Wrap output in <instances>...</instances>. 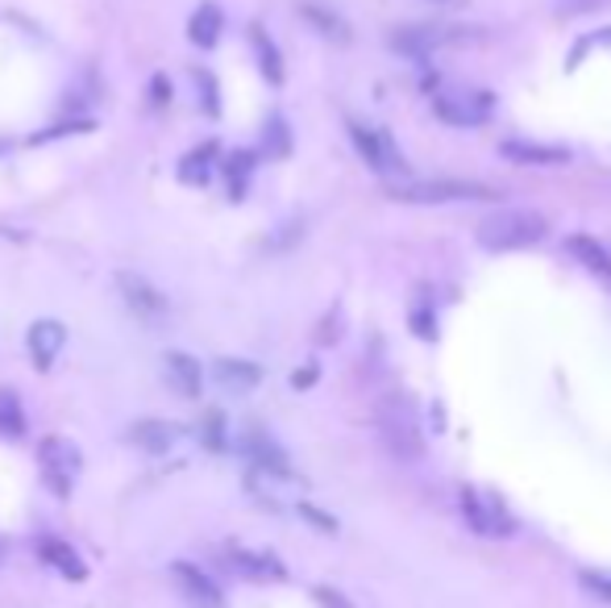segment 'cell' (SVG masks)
<instances>
[{
	"instance_id": "cell-1",
	"label": "cell",
	"mask_w": 611,
	"mask_h": 608,
	"mask_svg": "<svg viewBox=\"0 0 611 608\" xmlns=\"http://www.w3.org/2000/svg\"><path fill=\"white\" fill-rule=\"evenodd\" d=\"M379 437L400 463H412L425 454V437H421V418L412 409V400L387 396L379 404Z\"/></svg>"
},
{
	"instance_id": "cell-2",
	"label": "cell",
	"mask_w": 611,
	"mask_h": 608,
	"mask_svg": "<svg viewBox=\"0 0 611 608\" xmlns=\"http://www.w3.org/2000/svg\"><path fill=\"white\" fill-rule=\"evenodd\" d=\"M549 234V221L532 209H504L491 213L483 226H478V243L487 250H520V246L541 243Z\"/></svg>"
},
{
	"instance_id": "cell-3",
	"label": "cell",
	"mask_w": 611,
	"mask_h": 608,
	"mask_svg": "<svg viewBox=\"0 0 611 608\" xmlns=\"http://www.w3.org/2000/svg\"><path fill=\"white\" fill-rule=\"evenodd\" d=\"M38 467H42V480L51 487L59 501H68L75 480H80V471H84V451L71 442V437H42L38 442Z\"/></svg>"
},
{
	"instance_id": "cell-4",
	"label": "cell",
	"mask_w": 611,
	"mask_h": 608,
	"mask_svg": "<svg viewBox=\"0 0 611 608\" xmlns=\"http://www.w3.org/2000/svg\"><path fill=\"white\" fill-rule=\"evenodd\" d=\"M395 200H412V205H445V200H495L499 192L475 179H416V184H400L391 188Z\"/></svg>"
},
{
	"instance_id": "cell-5",
	"label": "cell",
	"mask_w": 611,
	"mask_h": 608,
	"mask_svg": "<svg viewBox=\"0 0 611 608\" xmlns=\"http://www.w3.org/2000/svg\"><path fill=\"white\" fill-rule=\"evenodd\" d=\"M462 513H466L470 529L483 534V538H511L516 534V522H511L508 508L495 501V496L475 492V487H462Z\"/></svg>"
},
{
	"instance_id": "cell-6",
	"label": "cell",
	"mask_w": 611,
	"mask_h": 608,
	"mask_svg": "<svg viewBox=\"0 0 611 608\" xmlns=\"http://www.w3.org/2000/svg\"><path fill=\"white\" fill-rule=\"evenodd\" d=\"M350 138H354V146L362 151V158L371 163L374 172H407L404 155L395 151L387 130H366V125L350 122Z\"/></svg>"
},
{
	"instance_id": "cell-7",
	"label": "cell",
	"mask_w": 611,
	"mask_h": 608,
	"mask_svg": "<svg viewBox=\"0 0 611 608\" xmlns=\"http://www.w3.org/2000/svg\"><path fill=\"white\" fill-rule=\"evenodd\" d=\"M117 288H121V300L134 309L142 321H163L167 317V296L154 288L146 276H134V271H121L117 276Z\"/></svg>"
},
{
	"instance_id": "cell-8",
	"label": "cell",
	"mask_w": 611,
	"mask_h": 608,
	"mask_svg": "<svg viewBox=\"0 0 611 608\" xmlns=\"http://www.w3.org/2000/svg\"><path fill=\"white\" fill-rule=\"evenodd\" d=\"M491 92H449V96H437V117L449 125H478L491 117Z\"/></svg>"
},
{
	"instance_id": "cell-9",
	"label": "cell",
	"mask_w": 611,
	"mask_h": 608,
	"mask_svg": "<svg viewBox=\"0 0 611 608\" xmlns=\"http://www.w3.org/2000/svg\"><path fill=\"white\" fill-rule=\"evenodd\" d=\"M25 347H30V359H34L38 371H51L54 359H59L63 347H68V326L54 321V317H42V321H34L30 333H25Z\"/></svg>"
},
{
	"instance_id": "cell-10",
	"label": "cell",
	"mask_w": 611,
	"mask_h": 608,
	"mask_svg": "<svg viewBox=\"0 0 611 608\" xmlns=\"http://www.w3.org/2000/svg\"><path fill=\"white\" fill-rule=\"evenodd\" d=\"M170 579L179 584V591H184V600L191 608H225L221 588H217L200 567H191V563H170Z\"/></svg>"
},
{
	"instance_id": "cell-11",
	"label": "cell",
	"mask_w": 611,
	"mask_h": 608,
	"mask_svg": "<svg viewBox=\"0 0 611 608\" xmlns=\"http://www.w3.org/2000/svg\"><path fill=\"white\" fill-rule=\"evenodd\" d=\"M241 451H246V458L255 463V471H262V475H275V480H291L288 454L279 451V446H275V442L262 434V430H250V434L241 437Z\"/></svg>"
},
{
	"instance_id": "cell-12",
	"label": "cell",
	"mask_w": 611,
	"mask_h": 608,
	"mask_svg": "<svg viewBox=\"0 0 611 608\" xmlns=\"http://www.w3.org/2000/svg\"><path fill=\"white\" fill-rule=\"evenodd\" d=\"M454 38L458 34H449V30H442V25H400V30L391 34V47L412 54V59H421V54L437 51V47H445V42H454Z\"/></svg>"
},
{
	"instance_id": "cell-13",
	"label": "cell",
	"mask_w": 611,
	"mask_h": 608,
	"mask_svg": "<svg viewBox=\"0 0 611 608\" xmlns=\"http://www.w3.org/2000/svg\"><path fill=\"white\" fill-rule=\"evenodd\" d=\"M163 371H167V383L179 392L184 400H196L204 388V367L187 354V350H170L167 359H163Z\"/></svg>"
},
{
	"instance_id": "cell-14",
	"label": "cell",
	"mask_w": 611,
	"mask_h": 608,
	"mask_svg": "<svg viewBox=\"0 0 611 608\" xmlns=\"http://www.w3.org/2000/svg\"><path fill=\"white\" fill-rule=\"evenodd\" d=\"M229 563H234L246 579H255V584H283V579H288V567H283L275 555H262V550H241V546H234V550H229Z\"/></svg>"
},
{
	"instance_id": "cell-15",
	"label": "cell",
	"mask_w": 611,
	"mask_h": 608,
	"mask_svg": "<svg viewBox=\"0 0 611 608\" xmlns=\"http://www.w3.org/2000/svg\"><path fill=\"white\" fill-rule=\"evenodd\" d=\"M499 155L511 158V163H525V167H561V163H570L566 146H545V142H504Z\"/></svg>"
},
{
	"instance_id": "cell-16",
	"label": "cell",
	"mask_w": 611,
	"mask_h": 608,
	"mask_svg": "<svg viewBox=\"0 0 611 608\" xmlns=\"http://www.w3.org/2000/svg\"><path fill=\"white\" fill-rule=\"evenodd\" d=\"M130 442H134L137 451H146V454H167L170 446L179 442V425L158 421V418L134 421V425H130Z\"/></svg>"
},
{
	"instance_id": "cell-17",
	"label": "cell",
	"mask_w": 611,
	"mask_h": 608,
	"mask_svg": "<svg viewBox=\"0 0 611 608\" xmlns=\"http://www.w3.org/2000/svg\"><path fill=\"white\" fill-rule=\"evenodd\" d=\"M221 30H225V13H221V4H213V0H204L200 9L191 13V21H187V38H191V47H200V51H213V47L221 42Z\"/></svg>"
},
{
	"instance_id": "cell-18",
	"label": "cell",
	"mask_w": 611,
	"mask_h": 608,
	"mask_svg": "<svg viewBox=\"0 0 611 608\" xmlns=\"http://www.w3.org/2000/svg\"><path fill=\"white\" fill-rule=\"evenodd\" d=\"M38 558H42V563H51L54 571L63 575V579H71V584H84V579H87V563L75 555V550H71L68 542L42 538V542H38Z\"/></svg>"
},
{
	"instance_id": "cell-19",
	"label": "cell",
	"mask_w": 611,
	"mask_h": 608,
	"mask_svg": "<svg viewBox=\"0 0 611 608\" xmlns=\"http://www.w3.org/2000/svg\"><path fill=\"white\" fill-rule=\"evenodd\" d=\"M217 383H221L225 392H250L262 383V367L250 363V359H217Z\"/></svg>"
},
{
	"instance_id": "cell-20",
	"label": "cell",
	"mask_w": 611,
	"mask_h": 608,
	"mask_svg": "<svg viewBox=\"0 0 611 608\" xmlns=\"http://www.w3.org/2000/svg\"><path fill=\"white\" fill-rule=\"evenodd\" d=\"M566 250L574 255L582 267H591L594 276H603L611 284V250L599 238H587V234H574V238H566Z\"/></svg>"
},
{
	"instance_id": "cell-21",
	"label": "cell",
	"mask_w": 611,
	"mask_h": 608,
	"mask_svg": "<svg viewBox=\"0 0 611 608\" xmlns=\"http://www.w3.org/2000/svg\"><path fill=\"white\" fill-rule=\"evenodd\" d=\"M213 167H217V142H204V146H196L191 155L179 158V167H175V175H179L184 184H208V175H213Z\"/></svg>"
},
{
	"instance_id": "cell-22",
	"label": "cell",
	"mask_w": 611,
	"mask_h": 608,
	"mask_svg": "<svg viewBox=\"0 0 611 608\" xmlns=\"http://www.w3.org/2000/svg\"><path fill=\"white\" fill-rule=\"evenodd\" d=\"M250 42H255V54H258V68L271 84H283V59H279V47H275L262 25H250Z\"/></svg>"
},
{
	"instance_id": "cell-23",
	"label": "cell",
	"mask_w": 611,
	"mask_h": 608,
	"mask_svg": "<svg viewBox=\"0 0 611 608\" xmlns=\"http://www.w3.org/2000/svg\"><path fill=\"white\" fill-rule=\"evenodd\" d=\"M300 13H304V21H312V25H317V34L333 38V42H345V38H350L345 21H341L338 13L321 9V4H300Z\"/></svg>"
},
{
	"instance_id": "cell-24",
	"label": "cell",
	"mask_w": 611,
	"mask_h": 608,
	"mask_svg": "<svg viewBox=\"0 0 611 608\" xmlns=\"http://www.w3.org/2000/svg\"><path fill=\"white\" fill-rule=\"evenodd\" d=\"M0 434L25 437V409H21L18 392H0Z\"/></svg>"
},
{
	"instance_id": "cell-25",
	"label": "cell",
	"mask_w": 611,
	"mask_h": 608,
	"mask_svg": "<svg viewBox=\"0 0 611 608\" xmlns=\"http://www.w3.org/2000/svg\"><path fill=\"white\" fill-rule=\"evenodd\" d=\"M200 442L208 451H229V430H225V413L221 409H208L200 418Z\"/></svg>"
},
{
	"instance_id": "cell-26",
	"label": "cell",
	"mask_w": 611,
	"mask_h": 608,
	"mask_svg": "<svg viewBox=\"0 0 611 608\" xmlns=\"http://www.w3.org/2000/svg\"><path fill=\"white\" fill-rule=\"evenodd\" d=\"M196 75V87H200V109L208 117H221V87H217V75L213 71H191Z\"/></svg>"
},
{
	"instance_id": "cell-27",
	"label": "cell",
	"mask_w": 611,
	"mask_h": 608,
	"mask_svg": "<svg viewBox=\"0 0 611 608\" xmlns=\"http://www.w3.org/2000/svg\"><path fill=\"white\" fill-rule=\"evenodd\" d=\"M92 130H96V122H59V125H51V130H38V134H30V146H46V142H54V138L92 134Z\"/></svg>"
},
{
	"instance_id": "cell-28",
	"label": "cell",
	"mask_w": 611,
	"mask_h": 608,
	"mask_svg": "<svg viewBox=\"0 0 611 608\" xmlns=\"http://www.w3.org/2000/svg\"><path fill=\"white\" fill-rule=\"evenodd\" d=\"M262 146H267V155L271 158H283L291 151V134H288V125H283V117H271V122H267Z\"/></svg>"
},
{
	"instance_id": "cell-29",
	"label": "cell",
	"mask_w": 611,
	"mask_h": 608,
	"mask_svg": "<svg viewBox=\"0 0 611 608\" xmlns=\"http://www.w3.org/2000/svg\"><path fill=\"white\" fill-rule=\"evenodd\" d=\"M225 172L234 179V200H241V184H246V175L255 172V155L250 151H238V155L225 158Z\"/></svg>"
},
{
	"instance_id": "cell-30",
	"label": "cell",
	"mask_w": 611,
	"mask_h": 608,
	"mask_svg": "<svg viewBox=\"0 0 611 608\" xmlns=\"http://www.w3.org/2000/svg\"><path fill=\"white\" fill-rule=\"evenodd\" d=\"M578 579H582V588L591 591V596H599L603 605H611V579H608V575H599V571H582V575H578Z\"/></svg>"
},
{
	"instance_id": "cell-31",
	"label": "cell",
	"mask_w": 611,
	"mask_h": 608,
	"mask_svg": "<svg viewBox=\"0 0 611 608\" xmlns=\"http://www.w3.org/2000/svg\"><path fill=\"white\" fill-rule=\"evenodd\" d=\"M300 517H304L308 525H317V529H321V534H338V522H333V517H329V513H321V508H317V504H300Z\"/></svg>"
},
{
	"instance_id": "cell-32",
	"label": "cell",
	"mask_w": 611,
	"mask_h": 608,
	"mask_svg": "<svg viewBox=\"0 0 611 608\" xmlns=\"http://www.w3.org/2000/svg\"><path fill=\"white\" fill-rule=\"evenodd\" d=\"M170 96H175V87H170L167 75H154V80H151V105L154 109L170 105Z\"/></svg>"
},
{
	"instance_id": "cell-33",
	"label": "cell",
	"mask_w": 611,
	"mask_h": 608,
	"mask_svg": "<svg viewBox=\"0 0 611 608\" xmlns=\"http://www.w3.org/2000/svg\"><path fill=\"white\" fill-rule=\"evenodd\" d=\"M312 596H317V605H321V608H354L338 588H317Z\"/></svg>"
},
{
	"instance_id": "cell-34",
	"label": "cell",
	"mask_w": 611,
	"mask_h": 608,
	"mask_svg": "<svg viewBox=\"0 0 611 608\" xmlns=\"http://www.w3.org/2000/svg\"><path fill=\"white\" fill-rule=\"evenodd\" d=\"M317 375H321L317 367H300V371L291 375V388H312V383H317Z\"/></svg>"
},
{
	"instance_id": "cell-35",
	"label": "cell",
	"mask_w": 611,
	"mask_h": 608,
	"mask_svg": "<svg viewBox=\"0 0 611 608\" xmlns=\"http://www.w3.org/2000/svg\"><path fill=\"white\" fill-rule=\"evenodd\" d=\"M4 558H9V542L0 538V567H4Z\"/></svg>"
},
{
	"instance_id": "cell-36",
	"label": "cell",
	"mask_w": 611,
	"mask_h": 608,
	"mask_svg": "<svg viewBox=\"0 0 611 608\" xmlns=\"http://www.w3.org/2000/svg\"><path fill=\"white\" fill-rule=\"evenodd\" d=\"M4 151H9V142H4V138H0V155H4Z\"/></svg>"
}]
</instances>
